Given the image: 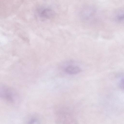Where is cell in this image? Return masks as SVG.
<instances>
[{"mask_svg":"<svg viewBox=\"0 0 124 124\" xmlns=\"http://www.w3.org/2000/svg\"><path fill=\"white\" fill-rule=\"evenodd\" d=\"M54 14V12L53 10L48 8H46L43 9L40 13V15L41 17L48 19L53 17Z\"/></svg>","mask_w":124,"mask_h":124,"instance_id":"3","label":"cell"},{"mask_svg":"<svg viewBox=\"0 0 124 124\" xmlns=\"http://www.w3.org/2000/svg\"><path fill=\"white\" fill-rule=\"evenodd\" d=\"M0 97L11 103L14 102L16 97L15 92L11 88L3 85H0Z\"/></svg>","mask_w":124,"mask_h":124,"instance_id":"1","label":"cell"},{"mask_svg":"<svg viewBox=\"0 0 124 124\" xmlns=\"http://www.w3.org/2000/svg\"><path fill=\"white\" fill-rule=\"evenodd\" d=\"M120 83L122 87L124 89V78H123L121 79Z\"/></svg>","mask_w":124,"mask_h":124,"instance_id":"5","label":"cell"},{"mask_svg":"<svg viewBox=\"0 0 124 124\" xmlns=\"http://www.w3.org/2000/svg\"><path fill=\"white\" fill-rule=\"evenodd\" d=\"M65 71L67 73L70 75H74L80 73L81 70L78 67L74 65H69L65 69Z\"/></svg>","mask_w":124,"mask_h":124,"instance_id":"2","label":"cell"},{"mask_svg":"<svg viewBox=\"0 0 124 124\" xmlns=\"http://www.w3.org/2000/svg\"><path fill=\"white\" fill-rule=\"evenodd\" d=\"M39 121L37 119L34 118H31L29 121V124H37Z\"/></svg>","mask_w":124,"mask_h":124,"instance_id":"4","label":"cell"}]
</instances>
